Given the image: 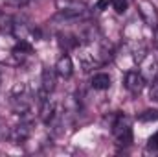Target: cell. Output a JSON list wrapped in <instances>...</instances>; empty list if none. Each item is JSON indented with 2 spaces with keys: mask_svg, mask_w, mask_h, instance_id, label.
Listing matches in <instances>:
<instances>
[{
  "mask_svg": "<svg viewBox=\"0 0 158 157\" xmlns=\"http://www.w3.org/2000/svg\"><path fill=\"white\" fill-rule=\"evenodd\" d=\"M9 104H11V109L17 113V115H26L31 107V98H30V89L26 83L19 81L13 85L11 89V94H9Z\"/></svg>",
  "mask_w": 158,
  "mask_h": 157,
  "instance_id": "1",
  "label": "cell"
},
{
  "mask_svg": "<svg viewBox=\"0 0 158 157\" xmlns=\"http://www.w3.org/2000/svg\"><path fill=\"white\" fill-rule=\"evenodd\" d=\"M112 137L118 146H129L132 142V124L125 113H118L112 122Z\"/></svg>",
  "mask_w": 158,
  "mask_h": 157,
  "instance_id": "2",
  "label": "cell"
},
{
  "mask_svg": "<svg viewBox=\"0 0 158 157\" xmlns=\"http://www.w3.org/2000/svg\"><path fill=\"white\" fill-rule=\"evenodd\" d=\"M55 7L61 15H66L72 19L83 17L88 9V6L83 0H55Z\"/></svg>",
  "mask_w": 158,
  "mask_h": 157,
  "instance_id": "3",
  "label": "cell"
},
{
  "mask_svg": "<svg viewBox=\"0 0 158 157\" xmlns=\"http://www.w3.org/2000/svg\"><path fill=\"white\" fill-rule=\"evenodd\" d=\"M138 13H140V17H142V20H143V24H147L149 28H156L158 26V9L153 6V2H149V0H140L138 4Z\"/></svg>",
  "mask_w": 158,
  "mask_h": 157,
  "instance_id": "4",
  "label": "cell"
},
{
  "mask_svg": "<svg viewBox=\"0 0 158 157\" xmlns=\"http://www.w3.org/2000/svg\"><path fill=\"white\" fill-rule=\"evenodd\" d=\"M123 83H125V89H127L131 94H140V92L145 89L147 79L142 76L140 70H127V72H125Z\"/></svg>",
  "mask_w": 158,
  "mask_h": 157,
  "instance_id": "5",
  "label": "cell"
},
{
  "mask_svg": "<svg viewBox=\"0 0 158 157\" xmlns=\"http://www.w3.org/2000/svg\"><path fill=\"white\" fill-rule=\"evenodd\" d=\"M31 122L28 120H20L17 126H13L9 129V141L13 144H24L30 137H31Z\"/></svg>",
  "mask_w": 158,
  "mask_h": 157,
  "instance_id": "6",
  "label": "cell"
},
{
  "mask_svg": "<svg viewBox=\"0 0 158 157\" xmlns=\"http://www.w3.org/2000/svg\"><path fill=\"white\" fill-rule=\"evenodd\" d=\"M31 56H33V46L30 41H19L11 50V57H13L15 65H24Z\"/></svg>",
  "mask_w": 158,
  "mask_h": 157,
  "instance_id": "7",
  "label": "cell"
},
{
  "mask_svg": "<svg viewBox=\"0 0 158 157\" xmlns=\"http://www.w3.org/2000/svg\"><path fill=\"white\" fill-rule=\"evenodd\" d=\"M55 87H57V72H55V69L44 67L42 72H40V89H42V92L50 94V92L55 91Z\"/></svg>",
  "mask_w": 158,
  "mask_h": 157,
  "instance_id": "8",
  "label": "cell"
},
{
  "mask_svg": "<svg viewBox=\"0 0 158 157\" xmlns=\"http://www.w3.org/2000/svg\"><path fill=\"white\" fill-rule=\"evenodd\" d=\"M129 52H131V57H132V61L136 63V65H140L143 59H145V56L149 54V50H147V46H145V43L142 39H129Z\"/></svg>",
  "mask_w": 158,
  "mask_h": 157,
  "instance_id": "9",
  "label": "cell"
},
{
  "mask_svg": "<svg viewBox=\"0 0 158 157\" xmlns=\"http://www.w3.org/2000/svg\"><path fill=\"white\" fill-rule=\"evenodd\" d=\"M79 61H81V67H83L85 72H90V70H94V69H98V67L103 65L101 59H99V56L94 54V52L88 50V48H85V50L79 54Z\"/></svg>",
  "mask_w": 158,
  "mask_h": 157,
  "instance_id": "10",
  "label": "cell"
},
{
  "mask_svg": "<svg viewBox=\"0 0 158 157\" xmlns=\"http://www.w3.org/2000/svg\"><path fill=\"white\" fill-rule=\"evenodd\" d=\"M53 69H55L57 76L68 79V78H72V74H74V61H72V57H70L68 54H63V56L57 59V63H55Z\"/></svg>",
  "mask_w": 158,
  "mask_h": 157,
  "instance_id": "11",
  "label": "cell"
},
{
  "mask_svg": "<svg viewBox=\"0 0 158 157\" xmlns=\"http://www.w3.org/2000/svg\"><path fill=\"white\" fill-rule=\"evenodd\" d=\"M39 117L44 124H52V122L55 120V117H57V105H55L53 100H50V98H42V100H40Z\"/></svg>",
  "mask_w": 158,
  "mask_h": 157,
  "instance_id": "12",
  "label": "cell"
},
{
  "mask_svg": "<svg viewBox=\"0 0 158 157\" xmlns=\"http://www.w3.org/2000/svg\"><path fill=\"white\" fill-rule=\"evenodd\" d=\"M140 72H142V76L145 79H153L158 74V63L151 54H147L145 59L140 63Z\"/></svg>",
  "mask_w": 158,
  "mask_h": 157,
  "instance_id": "13",
  "label": "cell"
},
{
  "mask_svg": "<svg viewBox=\"0 0 158 157\" xmlns=\"http://www.w3.org/2000/svg\"><path fill=\"white\" fill-rule=\"evenodd\" d=\"M110 85H112V78L107 72H96L90 78V87L94 91H107V89H110Z\"/></svg>",
  "mask_w": 158,
  "mask_h": 157,
  "instance_id": "14",
  "label": "cell"
},
{
  "mask_svg": "<svg viewBox=\"0 0 158 157\" xmlns=\"http://www.w3.org/2000/svg\"><path fill=\"white\" fill-rule=\"evenodd\" d=\"M15 17L6 13V11H0V34L4 35H13V30H15Z\"/></svg>",
  "mask_w": 158,
  "mask_h": 157,
  "instance_id": "15",
  "label": "cell"
},
{
  "mask_svg": "<svg viewBox=\"0 0 158 157\" xmlns=\"http://www.w3.org/2000/svg\"><path fill=\"white\" fill-rule=\"evenodd\" d=\"M138 120L140 122H155V120H158V109H147V111L140 113Z\"/></svg>",
  "mask_w": 158,
  "mask_h": 157,
  "instance_id": "16",
  "label": "cell"
},
{
  "mask_svg": "<svg viewBox=\"0 0 158 157\" xmlns=\"http://www.w3.org/2000/svg\"><path fill=\"white\" fill-rule=\"evenodd\" d=\"M149 100L158 102V74L151 79V83H149Z\"/></svg>",
  "mask_w": 158,
  "mask_h": 157,
  "instance_id": "17",
  "label": "cell"
},
{
  "mask_svg": "<svg viewBox=\"0 0 158 157\" xmlns=\"http://www.w3.org/2000/svg\"><path fill=\"white\" fill-rule=\"evenodd\" d=\"M110 6H112V9H114L118 15H123V13L129 9V2H127V0H112Z\"/></svg>",
  "mask_w": 158,
  "mask_h": 157,
  "instance_id": "18",
  "label": "cell"
},
{
  "mask_svg": "<svg viewBox=\"0 0 158 157\" xmlns=\"http://www.w3.org/2000/svg\"><path fill=\"white\" fill-rule=\"evenodd\" d=\"M147 152H155V154H158V131L155 133V135L149 137V141H147Z\"/></svg>",
  "mask_w": 158,
  "mask_h": 157,
  "instance_id": "19",
  "label": "cell"
},
{
  "mask_svg": "<svg viewBox=\"0 0 158 157\" xmlns=\"http://www.w3.org/2000/svg\"><path fill=\"white\" fill-rule=\"evenodd\" d=\"M110 4H112V0H98V4H96V9H98V11H103V9H107Z\"/></svg>",
  "mask_w": 158,
  "mask_h": 157,
  "instance_id": "20",
  "label": "cell"
},
{
  "mask_svg": "<svg viewBox=\"0 0 158 157\" xmlns=\"http://www.w3.org/2000/svg\"><path fill=\"white\" fill-rule=\"evenodd\" d=\"M153 44H155V48H158V26L153 30Z\"/></svg>",
  "mask_w": 158,
  "mask_h": 157,
  "instance_id": "21",
  "label": "cell"
}]
</instances>
